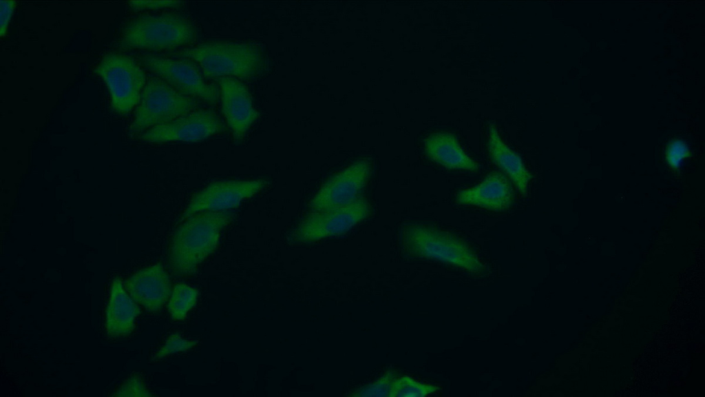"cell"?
Masks as SVG:
<instances>
[{"instance_id":"cell-1","label":"cell","mask_w":705,"mask_h":397,"mask_svg":"<svg viewBox=\"0 0 705 397\" xmlns=\"http://www.w3.org/2000/svg\"><path fill=\"white\" fill-rule=\"evenodd\" d=\"M234 215L231 210H207L186 218L176 230L170 245L169 261L173 272L180 276L195 272L215 250L221 231Z\"/></svg>"},{"instance_id":"cell-2","label":"cell","mask_w":705,"mask_h":397,"mask_svg":"<svg viewBox=\"0 0 705 397\" xmlns=\"http://www.w3.org/2000/svg\"><path fill=\"white\" fill-rule=\"evenodd\" d=\"M170 54L196 63L207 79L226 77L253 79L264 72L266 65L264 52L253 43L211 41Z\"/></svg>"},{"instance_id":"cell-3","label":"cell","mask_w":705,"mask_h":397,"mask_svg":"<svg viewBox=\"0 0 705 397\" xmlns=\"http://www.w3.org/2000/svg\"><path fill=\"white\" fill-rule=\"evenodd\" d=\"M403 252L408 256L434 259L474 274H484L486 267L463 240L434 227L413 223L401 234Z\"/></svg>"},{"instance_id":"cell-4","label":"cell","mask_w":705,"mask_h":397,"mask_svg":"<svg viewBox=\"0 0 705 397\" xmlns=\"http://www.w3.org/2000/svg\"><path fill=\"white\" fill-rule=\"evenodd\" d=\"M196 38L194 26L180 14H143L126 25L119 43L127 49L160 51L191 43Z\"/></svg>"},{"instance_id":"cell-5","label":"cell","mask_w":705,"mask_h":397,"mask_svg":"<svg viewBox=\"0 0 705 397\" xmlns=\"http://www.w3.org/2000/svg\"><path fill=\"white\" fill-rule=\"evenodd\" d=\"M201 104V100L180 93L162 79L150 78L141 92L130 131L142 132L169 122L200 110Z\"/></svg>"},{"instance_id":"cell-6","label":"cell","mask_w":705,"mask_h":397,"mask_svg":"<svg viewBox=\"0 0 705 397\" xmlns=\"http://www.w3.org/2000/svg\"><path fill=\"white\" fill-rule=\"evenodd\" d=\"M95 72L104 80L115 112L126 114L139 103L145 74L132 57L114 52L106 54Z\"/></svg>"},{"instance_id":"cell-7","label":"cell","mask_w":705,"mask_h":397,"mask_svg":"<svg viewBox=\"0 0 705 397\" xmlns=\"http://www.w3.org/2000/svg\"><path fill=\"white\" fill-rule=\"evenodd\" d=\"M143 66L180 93L215 105L220 94L218 85L207 83L193 61L146 53L140 57Z\"/></svg>"},{"instance_id":"cell-8","label":"cell","mask_w":705,"mask_h":397,"mask_svg":"<svg viewBox=\"0 0 705 397\" xmlns=\"http://www.w3.org/2000/svg\"><path fill=\"white\" fill-rule=\"evenodd\" d=\"M370 212V205L362 196L344 206L311 212L293 231L291 238L297 243H311L344 234L367 218Z\"/></svg>"},{"instance_id":"cell-9","label":"cell","mask_w":705,"mask_h":397,"mask_svg":"<svg viewBox=\"0 0 705 397\" xmlns=\"http://www.w3.org/2000/svg\"><path fill=\"white\" fill-rule=\"evenodd\" d=\"M227 130V125L212 110H198L144 131L139 138L149 143L199 142Z\"/></svg>"},{"instance_id":"cell-10","label":"cell","mask_w":705,"mask_h":397,"mask_svg":"<svg viewBox=\"0 0 705 397\" xmlns=\"http://www.w3.org/2000/svg\"><path fill=\"white\" fill-rule=\"evenodd\" d=\"M372 173L370 162L359 159L336 173L322 186L309 203L311 212L325 211L356 201Z\"/></svg>"},{"instance_id":"cell-11","label":"cell","mask_w":705,"mask_h":397,"mask_svg":"<svg viewBox=\"0 0 705 397\" xmlns=\"http://www.w3.org/2000/svg\"><path fill=\"white\" fill-rule=\"evenodd\" d=\"M268 181H224L213 183L196 194L181 217V221L196 212L229 210L262 190Z\"/></svg>"},{"instance_id":"cell-12","label":"cell","mask_w":705,"mask_h":397,"mask_svg":"<svg viewBox=\"0 0 705 397\" xmlns=\"http://www.w3.org/2000/svg\"><path fill=\"white\" fill-rule=\"evenodd\" d=\"M220 86L222 112L235 143H240L259 117L248 88L235 78L216 79Z\"/></svg>"},{"instance_id":"cell-13","label":"cell","mask_w":705,"mask_h":397,"mask_svg":"<svg viewBox=\"0 0 705 397\" xmlns=\"http://www.w3.org/2000/svg\"><path fill=\"white\" fill-rule=\"evenodd\" d=\"M124 286L131 298L150 312L159 311L171 293L169 278L160 263L138 270Z\"/></svg>"},{"instance_id":"cell-14","label":"cell","mask_w":705,"mask_h":397,"mask_svg":"<svg viewBox=\"0 0 705 397\" xmlns=\"http://www.w3.org/2000/svg\"><path fill=\"white\" fill-rule=\"evenodd\" d=\"M514 199V192L508 179L498 172L488 174L481 183L459 192L456 197L459 204L497 212L509 209Z\"/></svg>"},{"instance_id":"cell-15","label":"cell","mask_w":705,"mask_h":397,"mask_svg":"<svg viewBox=\"0 0 705 397\" xmlns=\"http://www.w3.org/2000/svg\"><path fill=\"white\" fill-rule=\"evenodd\" d=\"M124 287L119 278L113 279L105 311L106 331L108 336L112 337L129 335L134 329L136 318L140 313L136 302L125 292Z\"/></svg>"},{"instance_id":"cell-16","label":"cell","mask_w":705,"mask_h":397,"mask_svg":"<svg viewBox=\"0 0 705 397\" xmlns=\"http://www.w3.org/2000/svg\"><path fill=\"white\" fill-rule=\"evenodd\" d=\"M427 156L438 165L448 170L477 172L478 163L463 151L456 136L450 132L430 134L425 141Z\"/></svg>"},{"instance_id":"cell-17","label":"cell","mask_w":705,"mask_h":397,"mask_svg":"<svg viewBox=\"0 0 705 397\" xmlns=\"http://www.w3.org/2000/svg\"><path fill=\"white\" fill-rule=\"evenodd\" d=\"M487 145L493 162L509 176L517 190L527 196L532 174L525 167L520 156L502 141L492 123L489 125Z\"/></svg>"},{"instance_id":"cell-18","label":"cell","mask_w":705,"mask_h":397,"mask_svg":"<svg viewBox=\"0 0 705 397\" xmlns=\"http://www.w3.org/2000/svg\"><path fill=\"white\" fill-rule=\"evenodd\" d=\"M198 291L184 283L175 285L168 303V309L174 320L184 319L189 310L195 305Z\"/></svg>"},{"instance_id":"cell-19","label":"cell","mask_w":705,"mask_h":397,"mask_svg":"<svg viewBox=\"0 0 705 397\" xmlns=\"http://www.w3.org/2000/svg\"><path fill=\"white\" fill-rule=\"evenodd\" d=\"M438 389L435 385L418 382L408 376H396L391 383L388 397H423Z\"/></svg>"},{"instance_id":"cell-20","label":"cell","mask_w":705,"mask_h":397,"mask_svg":"<svg viewBox=\"0 0 705 397\" xmlns=\"http://www.w3.org/2000/svg\"><path fill=\"white\" fill-rule=\"evenodd\" d=\"M397 376L394 371H387L376 381L359 388L350 394L352 396L360 397H388L392 380Z\"/></svg>"},{"instance_id":"cell-21","label":"cell","mask_w":705,"mask_h":397,"mask_svg":"<svg viewBox=\"0 0 705 397\" xmlns=\"http://www.w3.org/2000/svg\"><path fill=\"white\" fill-rule=\"evenodd\" d=\"M197 343V340L185 339L180 334H174L168 338L165 344L157 352L155 358H161L169 354L188 351Z\"/></svg>"},{"instance_id":"cell-22","label":"cell","mask_w":705,"mask_h":397,"mask_svg":"<svg viewBox=\"0 0 705 397\" xmlns=\"http://www.w3.org/2000/svg\"><path fill=\"white\" fill-rule=\"evenodd\" d=\"M112 396L140 397L151 396V395L142 380L139 377L134 376L125 380Z\"/></svg>"},{"instance_id":"cell-23","label":"cell","mask_w":705,"mask_h":397,"mask_svg":"<svg viewBox=\"0 0 705 397\" xmlns=\"http://www.w3.org/2000/svg\"><path fill=\"white\" fill-rule=\"evenodd\" d=\"M129 6L134 10L144 9H161L169 8H177L180 6L182 1H131L129 2Z\"/></svg>"},{"instance_id":"cell-24","label":"cell","mask_w":705,"mask_h":397,"mask_svg":"<svg viewBox=\"0 0 705 397\" xmlns=\"http://www.w3.org/2000/svg\"><path fill=\"white\" fill-rule=\"evenodd\" d=\"M688 153L686 145L682 141H675L669 147L667 157L670 164L677 167Z\"/></svg>"},{"instance_id":"cell-25","label":"cell","mask_w":705,"mask_h":397,"mask_svg":"<svg viewBox=\"0 0 705 397\" xmlns=\"http://www.w3.org/2000/svg\"><path fill=\"white\" fill-rule=\"evenodd\" d=\"M0 36L6 35L8 25L14 12L17 2L15 1L1 0Z\"/></svg>"}]
</instances>
